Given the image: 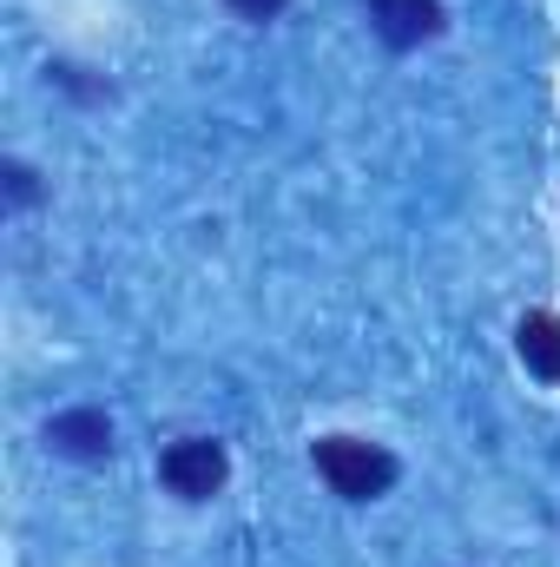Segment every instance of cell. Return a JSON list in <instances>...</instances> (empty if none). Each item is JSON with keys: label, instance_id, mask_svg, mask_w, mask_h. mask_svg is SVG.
Here are the masks:
<instances>
[{"label": "cell", "instance_id": "1", "mask_svg": "<svg viewBox=\"0 0 560 567\" xmlns=\"http://www.w3.org/2000/svg\"><path fill=\"white\" fill-rule=\"evenodd\" d=\"M310 462L330 482V495H343V502H376L396 488V455L376 442H356V435H323L310 449Z\"/></svg>", "mask_w": 560, "mask_h": 567}, {"label": "cell", "instance_id": "2", "mask_svg": "<svg viewBox=\"0 0 560 567\" xmlns=\"http://www.w3.org/2000/svg\"><path fill=\"white\" fill-rule=\"evenodd\" d=\"M225 475H231V455H225V442H211V435H185V442H172V449L158 455V482H165L178 502H211V495L225 488Z\"/></svg>", "mask_w": 560, "mask_h": 567}, {"label": "cell", "instance_id": "6", "mask_svg": "<svg viewBox=\"0 0 560 567\" xmlns=\"http://www.w3.org/2000/svg\"><path fill=\"white\" fill-rule=\"evenodd\" d=\"M0 178H7V205H33V198H40V172H33V165L7 158V165H0Z\"/></svg>", "mask_w": 560, "mask_h": 567}, {"label": "cell", "instance_id": "3", "mask_svg": "<svg viewBox=\"0 0 560 567\" xmlns=\"http://www.w3.org/2000/svg\"><path fill=\"white\" fill-rule=\"evenodd\" d=\"M46 449L53 455H73V462H106L113 455V423L106 410H60L46 423Z\"/></svg>", "mask_w": 560, "mask_h": 567}, {"label": "cell", "instance_id": "5", "mask_svg": "<svg viewBox=\"0 0 560 567\" xmlns=\"http://www.w3.org/2000/svg\"><path fill=\"white\" fill-rule=\"evenodd\" d=\"M515 343H521V363H528L535 377L560 383V317L528 310V317H521V330H515Z\"/></svg>", "mask_w": 560, "mask_h": 567}, {"label": "cell", "instance_id": "4", "mask_svg": "<svg viewBox=\"0 0 560 567\" xmlns=\"http://www.w3.org/2000/svg\"><path fill=\"white\" fill-rule=\"evenodd\" d=\"M370 7V27L390 40V47H422L442 33V0H363Z\"/></svg>", "mask_w": 560, "mask_h": 567}, {"label": "cell", "instance_id": "7", "mask_svg": "<svg viewBox=\"0 0 560 567\" xmlns=\"http://www.w3.org/2000/svg\"><path fill=\"white\" fill-rule=\"evenodd\" d=\"M225 7H231L238 20H258V27H265V20H278L290 0H225Z\"/></svg>", "mask_w": 560, "mask_h": 567}]
</instances>
